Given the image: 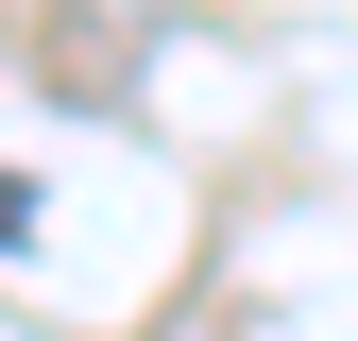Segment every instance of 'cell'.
Here are the masks:
<instances>
[]
</instances>
